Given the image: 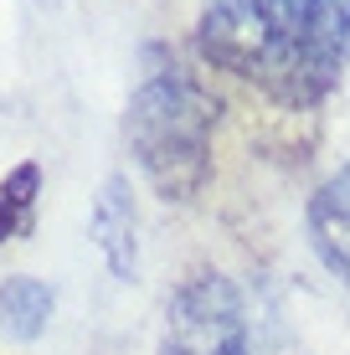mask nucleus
<instances>
[{"label":"nucleus","mask_w":350,"mask_h":355,"mask_svg":"<svg viewBox=\"0 0 350 355\" xmlns=\"http://www.w3.org/2000/svg\"><path fill=\"white\" fill-rule=\"evenodd\" d=\"M201 52L283 103H320L350 57V0H207Z\"/></svg>","instance_id":"f257e3e1"},{"label":"nucleus","mask_w":350,"mask_h":355,"mask_svg":"<svg viewBox=\"0 0 350 355\" xmlns=\"http://www.w3.org/2000/svg\"><path fill=\"white\" fill-rule=\"evenodd\" d=\"M211 119L216 103L191 72H180L175 62L150 72L134 88L124 114L129 150L144 170V180L155 186V196L165 201H191L207 186L211 170Z\"/></svg>","instance_id":"f03ea898"},{"label":"nucleus","mask_w":350,"mask_h":355,"mask_svg":"<svg viewBox=\"0 0 350 355\" xmlns=\"http://www.w3.org/2000/svg\"><path fill=\"white\" fill-rule=\"evenodd\" d=\"M165 355H247V309L232 278L191 273L165 304Z\"/></svg>","instance_id":"7ed1b4c3"},{"label":"nucleus","mask_w":350,"mask_h":355,"mask_svg":"<svg viewBox=\"0 0 350 355\" xmlns=\"http://www.w3.org/2000/svg\"><path fill=\"white\" fill-rule=\"evenodd\" d=\"M93 237H98L108 273L119 284H134L139 278V211H134V196H129L124 175L103 180L98 201H93Z\"/></svg>","instance_id":"20e7f679"},{"label":"nucleus","mask_w":350,"mask_h":355,"mask_svg":"<svg viewBox=\"0 0 350 355\" xmlns=\"http://www.w3.org/2000/svg\"><path fill=\"white\" fill-rule=\"evenodd\" d=\"M309 227H315V242H320L324 263L350 278V165L324 180V191L315 196V206H309Z\"/></svg>","instance_id":"39448f33"},{"label":"nucleus","mask_w":350,"mask_h":355,"mask_svg":"<svg viewBox=\"0 0 350 355\" xmlns=\"http://www.w3.org/2000/svg\"><path fill=\"white\" fill-rule=\"evenodd\" d=\"M52 320V288L31 273L0 278V329L10 340H36Z\"/></svg>","instance_id":"423d86ee"},{"label":"nucleus","mask_w":350,"mask_h":355,"mask_svg":"<svg viewBox=\"0 0 350 355\" xmlns=\"http://www.w3.org/2000/svg\"><path fill=\"white\" fill-rule=\"evenodd\" d=\"M36 186H42V170L26 160V165H16L6 180H0V196H6V201L16 206L21 216H26V211H31V201H36Z\"/></svg>","instance_id":"0eeeda50"},{"label":"nucleus","mask_w":350,"mask_h":355,"mask_svg":"<svg viewBox=\"0 0 350 355\" xmlns=\"http://www.w3.org/2000/svg\"><path fill=\"white\" fill-rule=\"evenodd\" d=\"M21 222H26V216H16V206H10L6 196H0V242H6V237H10V232H16Z\"/></svg>","instance_id":"6e6552de"}]
</instances>
